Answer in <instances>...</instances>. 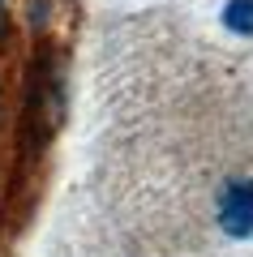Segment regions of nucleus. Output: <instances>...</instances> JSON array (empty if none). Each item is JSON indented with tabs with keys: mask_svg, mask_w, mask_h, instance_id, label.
<instances>
[{
	"mask_svg": "<svg viewBox=\"0 0 253 257\" xmlns=\"http://www.w3.org/2000/svg\"><path fill=\"white\" fill-rule=\"evenodd\" d=\"M219 227L232 240L253 236V180H232L219 193Z\"/></svg>",
	"mask_w": 253,
	"mask_h": 257,
	"instance_id": "obj_1",
	"label": "nucleus"
},
{
	"mask_svg": "<svg viewBox=\"0 0 253 257\" xmlns=\"http://www.w3.org/2000/svg\"><path fill=\"white\" fill-rule=\"evenodd\" d=\"M219 18H223V26L232 30V35L253 39V0H227Z\"/></svg>",
	"mask_w": 253,
	"mask_h": 257,
	"instance_id": "obj_2",
	"label": "nucleus"
}]
</instances>
